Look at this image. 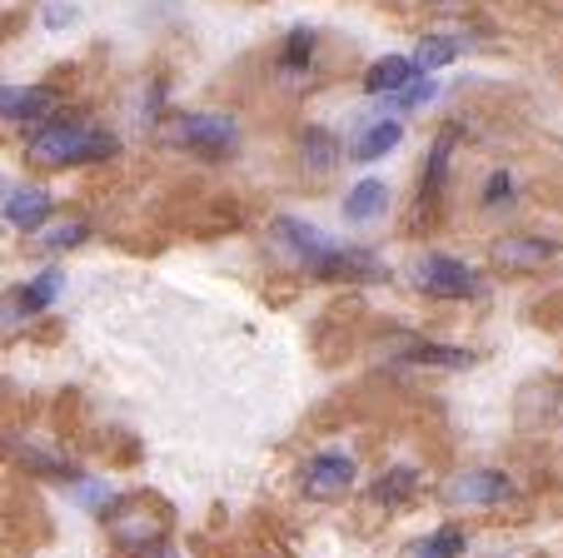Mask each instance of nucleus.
<instances>
[{
	"mask_svg": "<svg viewBox=\"0 0 563 558\" xmlns=\"http://www.w3.org/2000/svg\"><path fill=\"white\" fill-rule=\"evenodd\" d=\"M275 240L289 254V264H299L314 280H369V274H379V264L364 250H344V244H334L330 234H319L314 225L295 220V215L275 220Z\"/></svg>",
	"mask_w": 563,
	"mask_h": 558,
	"instance_id": "nucleus-1",
	"label": "nucleus"
},
{
	"mask_svg": "<svg viewBox=\"0 0 563 558\" xmlns=\"http://www.w3.org/2000/svg\"><path fill=\"white\" fill-rule=\"evenodd\" d=\"M120 140L110 130L96 125H75V120H45L31 130L25 140V160L41 169H70V165H100V160H115Z\"/></svg>",
	"mask_w": 563,
	"mask_h": 558,
	"instance_id": "nucleus-2",
	"label": "nucleus"
},
{
	"mask_svg": "<svg viewBox=\"0 0 563 558\" xmlns=\"http://www.w3.org/2000/svg\"><path fill=\"white\" fill-rule=\"evenodd\" d=\"M165 140L200 160H224L240 145V125H234L230 116H175L170 125H165Z\"/></svg>",
	"mask_w": 563,
	"mask_h": 558,
	"instance_id": "nucleus-3",
	"label": "nucleus"
},
{
	"mask_svg": "<svg viewBox=\"0 0 563 558\" xmlns=\"http://www.w3.org/2000/svg\"><path fill=\"white\" fill-rule=\"evenodd\" d=\"M354 479H360V469H354L350 453L324 449V453H314V459L299 469V494L314 499V504H334V499H344L354 489Z\"/></svg>",
	"mask_w": 563,
	"mask_h": 558,
	"instance_id": "nucleus-4",
	"label": "nucleus"
},
{
	"mask_svg": "<svg viewBox=\"0 0 563 558\" xmlns=\"http://www.w3.org/2000/svg\"><path fill=\"white\" fill-rule=\"evenodd\" d=\"M415 285L434 299H474L484 289V280L464 260H454V254H424L415 270Z\"/></svg>",
	"mask_w": 563,
	"mask_h": 558,
	"instance_id": "nucleus-5",
	"label": "nucleus"
},
{
	"mask_svg": "<svg viewBox=\"0 0 563 558\" xmlns=\"http://www.w3.org/2000/svg\"><path fill=\"white\" fill-rule=\"evenodd\" d=\"M60 289H65V274L60 270L31 274L21 289H11V295L0 299V329H5V325H25V319H41L45 309L60 299Z\"/></svg>",
	"mask_w": 563,
	"mask_h": 558,
	"instance_id": "nucleus-6",
	"label": "nucleus"
},
{
	"mask_svg": "<svg viewBox=\"0 0 563 558\" xmlns=\"http://www.w3.org/2000/svg\"><path fill=\"white\" fill-rule=\"evenodd\" d=\"M55 106L60 96L51 85H0V120H11V125H45Z\"/></svg>",
	"mask_w": 563,
	"mask_h": 558,
	"instance_id": "nucleus-7",
	"label": "nucleus"
},
{
	"mask_svg": "<svg viewBox=\"0 0 563 558\" xmlns=\"http://www.w3.org/2000/svg\"><path fill=\"white\" fill-rule=\"evenodd\" d=\"M0 215H5L21 234H35L55 215V200H51V190H41V185H5Z\"/></svg>",
	"mask_w": 563,
	"mask_h": 558,
	"instance_id": "nucleus-8",
	"label": "nucleus"
},
{
	"mask_svg": "<svg viewBox=\"0 0 563 558\" xmlns=\"http://www.w3.org/2000/svg\"><path fill=\"white\" fill-rule=\"evenodd\" d=\"M509 494H514V484H509V474H499V469H474V474H459L454 484H449V499H454V504H478V508L504 504Z\"/></svg>",
	"mask_w": 563,
	"mask_h": 558,
	"instance_id": "nucleus-9",
	"label": "nucleus"
},
{
	"mask_svg": "<svg viewBox=\"0 0 563 558\" xmlns=\"http://www.w3.org/2000/svg\"><path fill=\"white\" fill-rule=\"evenodd\" d=\"M419 75H429V70H419V61H409V55H379V61L364 70V90H369V96H399Z\"/></svg>",
	"mask_w": 563,
	"mask_h": 558,
	"instance_id": "nucleus-10",
	"label": "nucleus"
},
{
	"mask_svg": "<svg viewBox=\"0 0 563 558\" xmlns=\"http://www.w3.org/2000/svg\"><path fill=\"white\" fill-rule=\"evenodd\" d=\"M389 210V185L384 179H360L350 195H344V220L350 225H369Z\"/></svg>",
	"mask_w": 563,
	"mask_h": 558,
	"instance_id": "nucleus-11",
	"label": "nucleus"
},
{
	"mask_svg": "<svg viewBox=\"0 0 563 558\" xmlns=\"http://www.w3.org/2000/svg\"><path fill=\"white\" fill-rule=\"evenodd\" d=\"M399 140H405V125H399V120H374V125L354 140V160H364V165H369V160H384Z\"/></svg>",
	"mask_w": 563,
	"mask_h": 558,
	"instance_id": "nucleus-12",
	"label": "nucleus"
},
{
	"mask_svg": "<svg viewBox=\"0 0 563 558\" xmlns=\"http://www.w3.org/2000/svg\"><path fill=\"white\" fill-rule=\"evenodd\" d=\"M464 548H468V538H464V528H434L429 538H419V544H409V558H464Z\"/></svg>",
	"mask_w": 563,
	"mask_h": 558,
	"instance_id": "nucleus-13",
	"label": "nucleus"
},
{
	"mask_svg": "<svg viewBox=\"0 0 563 558\" xmlns=\"http://www.w3.org/2000/svg\"><path fill=\"white\" fill-rule=\"evenodd\" d=\"M415 489H419V474H415V469H389V474H384L379 484L369 489V499H374V504H384V508H394V504H405Z\"/></svg>",
	"mask_w": 563,
	"mask_h": 558,
	"instance_id": "nucleus-14",
	"label": "nucleus"
},
{
	"mask_svg": "<svg viewBox=\"0 0 563 558\" xmlns=\"http://www.w3.org/2000/svg\"><path fill=\"white\" fill-rule=\"evenodd\" d=\"M299 150H305V165L309 169H334V165H340V145H334L330 130H305Z\"/></svg>",
	"mask_w": 563,
	"mask_h": 558,
	"instance_id": "nucleus-15",
	"label": "nucleus"
},
{
	"mask_svg": "<svg viewBox=\"0 0 563 558\" xmlns=\"http://www.w3.org/2000/svg\"><path fill=\"white\" fill-rule=\"evenodd\" d=\"M468 349H444V344H409L405 349V364H449V369H464L468 364Z\"/></svg>",
	"mask_w": 563,
	"mask_h": 558,
	"instance_id": "nucleus-16",
	"label": "nucleus"
},
{
	"mask_svg": "<svg viewBox=\"0 0 563 558\" xmlns=\"http://www.w3.org/2000/svg\"><path fill=\"white\" fill-rule=\"evenodd\" d=\"M454 55H459V45L449 41V35H424L419 51H415V61H419V70H439V65H449Z\"/></svg>",
	"mask_w": 563,
	"mask_h": 558,
	"instance_id": "nucleus-17",
	"label": "nucleus"
},
{
	"mask_svg": "<svg viewBox=\"0 0 563 558\" xmlns=\"http://www.w3.org/2000/svg\"><path fill=\"white\" fill-rule=\"evenodd\" d=\"M80 240H90V225L86 220H65V225H51V230L41 234L45 250H75Z\"/></svg>",
	"mask_w": 563,
	"mask_h": 558,
	"instance_id": "nucleus-18",
	"label": "nucleus"
},
{
	"mask_svg": "<svg viewBox=\"0 0 563 558\" xmlns=\"http://www.w3.org/2000/svg\"><path fill=\"white\" fill-rule=\"evenodd\" d=\"M309 45H314V41H309L305 31H295V35H289V41H285V55H279V70H285V75H299V70H305V61H309Z\"/></svg>",
	"mask_w": 563,
	"mask_h": 558,
	"instance_id": "nucleus-19",
	"label": "nucleus"
},
{
	"mask_svg": "<svg viewBox=\"0 0 563 558\" xmlns=\"http://www.w3.org/2000/svg\"><path fill=\"white\" fill-rule=\"evenodd\" d=\"M424 100H434V80H429V75H419V80L405 85L399 96H389V106L394 110H415V106H424Z\"/></svg>",
	"mask_w": 563,
	"mask_h": 558,
	"instance_id": "nucleus-20",
	"label": "nucleus"
},
{
	"mask_svg": "<svg viewBox=\"0 0 563 558\" xmlns=\"http://www.w3.org/2000/svg\"><path fill=\"white\" fill-rule=\"evenodd\" d=\"M75 21V6L70 0H55V6H45V25H55V31H60V25H70Z\"/></svg>",
	"mask_w": 563,
	"mask_h": 558,
	"instance_id": "nucleus-21",
	"label": "nucleus"
},
{
	"mask_svg": "<svg viewBox=\"0 0 563 558\" xmlns=\"http://www.w3.org/2000/svg\"><path fill=\"white\" fill-rule=\"evenodd\" d=\"M509 195H514L509 175H494L489 185H484V200H494V205H509Z\"/></svg>",
	"mask_w": 563,
	"mask_h": 558,
	"instance_id": "nucleus-22",
	"label": "nucleus"
}]
</instances>
